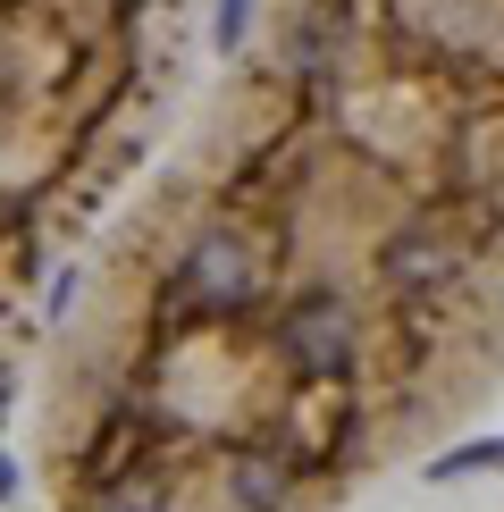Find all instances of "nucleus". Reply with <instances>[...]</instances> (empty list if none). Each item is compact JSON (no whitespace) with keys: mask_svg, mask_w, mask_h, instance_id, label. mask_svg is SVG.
I'll use <instances>...</instances> for the list:
<instances>
[{"mask_svg":"<svg viewBox=\"0 0 504 512\" xmlns=\"http://www.w3.org/2000/svg\"><path fill=\"white\" fill-rule=\"evenodd\" d=\"M219 42L59 328V512H336L504 378V0H227Z\"/></svg>","mask_w":504,"mask_h":512,"instance_id":"obj_1","label":"nucleus"},{"mask_svg":"<svg viewBox=\"0 0 504 512\" xmlns=\"http://www.w3.org/2000/svg\"><path fill=\"white\" fill-rule=\"evenodd\" d=\"M194 51V0H0V487L26 353L68 261L152 160Z\"/></svg>","mask_w":504,"mask_h":512,"instance_id":"obj_2","label":"nucleus"}]
</instances>
